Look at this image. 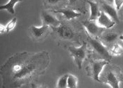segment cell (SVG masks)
Segmentation results:
<instances>
[{
  "label": "cell",
  "mask_w": 123,
  "mask_h": 88,
  "mask_svg": "<svg viewBox=\"0 0 123 88\" xmlns=\"http://www.w3.org/2000/svg\"><path fill=\"white\" fill-rule=\"evenodd\" d=\"M88 4L90 7V16L89 20H96L98 19L100 13H101V7L98 2L88 1Z\"/></svg>",
  "instance_id": "5bb4252c"
},
{
  "label": "cell",
  "mask_w": 123,
  "mask_h": 88,
  "mask_svg": "<svg viewBox=\"0 0 123 88\" xmlns=\"http://www.w3.org/2000/svg\"><path fill=\"white\" fill-rule=\"evenodd\" d=\"M51 11L55 13H61L68 20L78 18L82 15L80 12L73 9H69V8H63V9H59L52 10Z\"/></svg>",
  "instance_id": "4fadbf2b"
},
{
  "label": "cell",
  "mask_w": 123,
  "mask_h": 88,
  "mask_svg": "<svg viewBox=\"0 0 123 88\" xmlns=\"http://www.w3.org/2000/svg\"><path fill=\"white\" fill-rule=\"evenodd\" d=\"M117 32L113 31H104L98 38L104 44L105 46H111L115 42L116 39L119 38Z\"/></svg>",
  "instance_id": "8fae6325"
},
{
  "label": "cell",
  "mask_w": 123,
  "mask_h": 88,
  "mask_svg": "<svg viewBox=\"0 0 123 88\" xmlns=\"http://www.w3.org/2000/svg\"><path fill=\"white\" fill-rule=\"evenodd\" d=\"M87 42L89 44L92 51L98 57V59H105L109 62L111 61L112 55L111 54L109 49L98 38H94L87 34Z\"/></svg>",
  "instance_id": "3957f363"
},
{
  "label": "cell",
  "mask_w": 123,
  "mask_h": 88,
  "mask_svg": "<svg viewBox=\"0 0 123 88\" xmlns=\"http://www.w3.org/2000/svg\"><path fill=\"white\" fill-rule=\"evenodd\" d=\"M78 79L75 75L68 74V82H67V88H75L77 87Z\"/></svg>",
  "instance_id": "ac0fdd59"
},
{
  "label": "cell",
  "mask_w": 123,
  "mask_h": 88,
  "mask_svg": "<svg viewBox=\"0 0 123 88\" xmlns=\"http://www.w3.org/2000/svg\"><path fill=\"white\" fill-rule=\"evenodd\" d=\"M109 51L112 56H120L123 54V48L120 44L115 42L110 46Z\"/></svg>",
  "instance_id": "2e32d148"
},
{
  "label": "cell",
  "mask_w": 123,
  "mask_h": 88,
  "mask_svg": "<svg viewBox=\"0 0 123 88\" xmlns=\"http://www.w3.org/2000/svg\"><path fill=\"white\" fill-rule=\"evenodd\" d=\"M100 82L107 84L113 88H119L123 82V73L120 68L116 65L108 63L99 75Z\"/></svg>",
  "instance_id": "7a4b0ae2"
},
{
  "label": "cell",
  "mask_w": 123,
  "mask_h": 88,
  "mask_svg": "<svg viewBox=\"0 0 123 88\" xmlns=\"http://www.w3.org/2000/svg\"><path fill=\"white\" fill-rule=\"evenodd\" d=\"M114 6L117 11L120 10L123 6V0H114Z\"/></svg>",
  "instance_id": "44dd1931"
},
{
  "label": "cell",
  "mask_w": 123,
  "mask_h": 88,
  "mask_svg": "<svg viewBox=\"0 0 123 88\" xmlns=\"http://www.w3.org/2000/svg\"><path fill=\"white\" fill-rule=\"evenodd\" d=\"M68 51L71 57L74 59V61L78 69H82V63L87 56V42H84L79 47L70 46L68 47Z\"/></svg>",
  "instance_id": "5b68a950"
},
{
  "label": "cell",
  "mask_w": 123,
  "mask_h": 88,
  "mask_svg": "<svg viewBox=\"0 0 123 88\" xmlns=\"http://www.w3.org/2000/svg\"><path fill=\"white\" fill-rule=\"evenodd\" d=\"M50 64L47 51L19 52L10 57L0 70L4 88H20L37 81Z\"/></svg>",
  "instance_id": "6da1fadb"
},
{
  "label": "cell",
  "mask_w": 123,
  "mask_h": 88,
  "mask_svg": "<svg viewBox=\"0 0 123 88\" xmlns=\"http://www.w3.org/2000/svg\"><path fill=\"white\" fill-rule=\"evenodd\" d=\"M77 1V0H68V2L70 4H75Z\"/></svg>",
  "instance_id": "603a6c76"
},
{
  "label": "cell",
  "mask_w": 123,
  "mask_h": 88,
  "mask_svg": "<svg viewBox=\"0 0 123 88\" xmlns=\"http://www.w3.org/2000/svg\"><path fill=\"white\" fill-rule=\"evenodd\" d=\"M42 25H47L50 27H57L61 23L54 15L47 11H43L42 12Z\"/></svg>",
  "instance_id": "9c48e42d"
},
{
  "label": "cell",
  "mask_w": 123,
  "mask_h": 88,
  "mask_svg": "<svg viewBox=\"0 0 123 88\" xmlns=\"http://www.w3.org/2000/svg\"><path fill=\"white\" fill-rule=\"evenodd\" d=\"M101 10L105 13L111 19L113 20L114 21L117 23H119V17L117 14V10L115 9L114 5H111L109 4H107L105 2L101 3Z\"/></svg>",
  "instance_id": "30bf717a"
},
{
  "label": "cell",
  "mask_w": 123,
  "mask_h": 88,
  "mask_svg": "<svg viewBox=\"0 0 123 88\" xmlns=\"http://www.w3.org/2000/svg\"><path fill=\"white\" fill-rule=\"evenodd\" d=\"M23 0H9V2L4 5H1L0 6V9L1 10H6L9 13L11 14H14L15 13V9H14V6L15 5L18 3L22 1Z\"/></svg>",
  "instance_id": "9a60e30c"
},
{
  "label": "cell",
  "mask_w": 123,
  "mask_h": 88,
  "mask_svg": "<svg viewBox=\"0 0 123 88\" xmlns=\"http://www.w3.org/2000/svg\"><path fill=\"white\" fill-rule=\"evenodd\" d=\"M98 24L105 29H110L115 25V22L112 19H111L105 13L101 10V13L96 20Z\"/></svg>",
  "instance_id": "7c38bea8"
},
{
  "label": "cell",
  "mask_w": 123,
  "mask_h": 88,
  "mask_svg": "<svg viewBox=\"0 0 123 88\" xmlns=\"http://www.w3.org/2000/svg\"><path fill=\"white\" fill-rule=\"evenodd\" d=\"M51 29L61 39L71 40L75 39L76 36L75 31L74 29L66 23H61L60 25L57 27H51Z\"/></svg>",
  "instance_id": "8992f818"
},
{
  "label": "cell",
  "mask_w": 123,
  "mask_h": 88,
  "mask_svg": "<svg viewBox=\"0 0 123 88\" xmlns=\"http://www.w3.org/2000/svg\"><path fill=\"white\" fill-rule=\"evenodd\" d=\"M83 26L85 27L86 33L94 38H99L100 35L105 31V28L101 27L96 20H87L82 23Z\"/></svg>",
  "instance_id": "52a82bcc"
},
{
  "label": "cell",
  "mask_w": 123,
  "mask_h": 88,
  "mask_svg": "<svg viewBox=\"0 0 123 88\" xmlns=\"http://www.w3.org/2000/svg\"><path fill=\"white\" fill-rule=\"evenodd\" d=\"M122 8H123V9H122V14H123V6L122 7Z\"/></svg>",
  "instance_id": "484cf974"
},
{
  "label": "cell",
  "mask_w": 123,
  "mask_h": 88,
  "mask_svg": "<svg viewBox=\"0 0 123 88\" xmlns=\"http://www.w3.org/2000/svg\"><path fill=\"white\" fill-rule=\"evenodd\" d=\"M119 38H120V39H121L122 41H123V35H120V36L119 37Z\"/></svg>",
  "instance_id": "d4e9b609"
},
{
  "label": "cell",
  "mask_w": 123,
  "mask_h": 88,
  "mask_svg": "<svg viewBox=\"0 0 123 88\" xmlns=\"http://www.w3.org/2000/svg\"><path fill=\"white\" fill-rule=\"evenodd\" d=\"M65 1L66 0H45V3L49 6H56Z\"/></svg>",
  "instance_id": "ffe728a7"
},
{
  "label": "cell",
  "mask_w": 123,
  "mask_h": 88,
  "mask_svg": "<svg viewBox=\"0 0 123 88\" xmlns=\"http://www.w3.org/2000/svg\"><path fill=\"white\" fill-rule=\"evenodd\" d=\"M104 2H105L111 5H114V0H104Z\"/></svg>",
  "instance_id": "7402d4cb"
},
{
  "label": "cell",
  "mask_w": 123,
  "mask_h": 88,
  "mask_svg": "<svg viewBox=\"0 0 123 88\" xmlns=\"http://www.w3.org/2000/svg\"><path fill=\"white\" fill-rule=\"evenodd\" d=\"M110 62L102 59H89L86 66V70L88 76L95 81H99V75L104 66Z\"/></svg>",
  "instance_id": "277c9868"
},
{
  "label": "cell",
  "mask_w": 123,
  "mask_h": 88,
  "mask_svg": "<svg viewBox=\"0 0 123 88\" xmlns=\"http://www.w3.org/2000/svg\"><path fill=\"white\" fill-rule=\"evenodd\" d=\"M95 1H96V2H101V3H102V2H104V0H95Z\"/></svg>",
  "instance_id": "cb8c5ba5"
},
{
  "label": "cell",
  "mask_w": 123,
  "mask_h": 88,
  "mask_svg": "<svg viewBox=\"0 0 123 88\" xmlns=\"http://www.w3.org/2000/svg\"><path fill=\"white\" fill-rule=\"evenodd\" d=\"M50 28L51 27L47 25H42L40 27L32 25L30 27L29 30L30 35L33 38V39L35 40H42L47 37Z\"/></svg>",
  "instance_id": "ba28073f"
},
{
  "label": "cell",
  "mask_w": 123,
  "mask_h": 88,
  "mask_svg": "<svg viewBox=\"0 0 123 88\" xmlns=\"http://www.w3.org/2000/svg\"><path fill=\"white\" fill-rule=\"evenodd\" d=\"M16 19L13 18L10 22L7 23L6 25H3L2 24H1L0 25V30H1V33H4V32H9L10 31H11L16 26Z\"/></svg>",
  "instance_id": "e0dca14e"
},
{
  "label": "cell",
  "mask_w": 123,
  "mask_h": 88,
  "mask_svg": "<svg viewBox=\"0 0 123 88\" xmlns=\"http://www.w3.org/2000/svg\"><path fill=\"white\" fill-rule=\"evenodd\" d=\"M68 74H66L62 75L58 79L57 82L56 87L58 88H67V82H68Z\"/></svg>",
  "instance_id": "d6986e66"
}]
</instances>
